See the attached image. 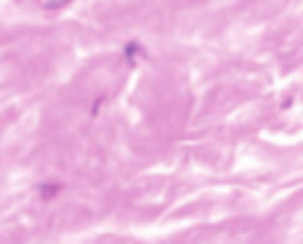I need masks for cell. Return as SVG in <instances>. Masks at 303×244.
Segmentation results:
<instances>
[]
</instances>
